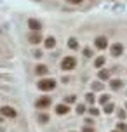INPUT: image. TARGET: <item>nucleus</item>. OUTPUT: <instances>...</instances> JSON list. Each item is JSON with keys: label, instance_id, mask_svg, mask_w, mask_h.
Here are the masks:
<instances>
[{"label": "nucleus", "instance_id": "nucleus-8", "mask_svg": "<svg viewBox=\"0 0 127 132\" xmlns=\"http://www.w3.org/2000/svg\"><path fill=\"white\" fill-rule=\"evenodd\" d=\"M28 26H30L31 31H38V30L42 28V24H40L38 19H33V18H31V19H28Z\"/></svg>", "mask_w": 127, "mask_h": 132}, {"label": "nucleus", "instance_id": "nucleus-2", "mask_svg": "<svg viewBox=\"0 0 127 132\" xmlns=\"http://www.w3.org/2000/svg\"><path fill=\"white\" fill-rule=\"evenodd\" d=\"M75 66H77V59L73 56H65L61 59V70L63 71H70V70H73Z\"/></svg>", "mask_w": 127, "mask_h": 132}, {"label": "nucleus", "instance_id": "nucleus-31", "mask_svg": "<svg viewBox=\"0 0 127 132\" xmlns=\"http://www.w3.org/2000/svg\"><path fill=\"white\" fill-rule=\"evenodd\" d=\"M113 132H118V130H113Z\"/></svg>", "mask_w": 127, "mask_h": 132}, {"label": "nucleus", "instance_id": "nucleus-6", "mask_svg": "<svg viewBox=\"0 0 127 132\" xmlns=\"http://www.w3.org/2000/svg\"><path fill=\"white\" fill-rule=\"evenodd\" d=\"M110 51H112V56H115V57H118L122 52H124V45H122L120 42H117V44H113V45L110 47Z\"/></svg>", "mask_w": 127, "mask_h": 132}, {"label": "nucleus", "instance_id": "nucleus-7", "mask_svg": "<svg viewBox=\"0 0 127 132\" xmlns=\"http://www.w3.org/2000/svg\"><path fill=\"white\" fill-rule=\"evenodd\" d=\"M28 42H30V44H33V45H37V44H40V42H42V35L38 31L30 33V35H28Z\"/></svg>", "mask_w": 127, "mask_h": 132}, {"label": "nucleus", "instance_id": "nucleus-1", "mask_svg": "<svg viewBox=\"0 0 127 132\" xmlns=\"http://www.w3.org/2000/svg\"><path fill=\"white\" fill-rule=\"evenodd\" d=\"M37 87L40 89L42 92H51L52 89H56V80H52V78H42V80H38Z\"/></svg>", "mask_w": 127, "mask_h": 132}, {"label": "nucleus", "instance_id": "nucleus-10", "mask_svg": "<svg viewBox=\"0 0 127 132\" xmlns=\"http://www.w3.org/2000/svg\"><path fill=\"white\" fill-rule=\"evenodd\" d=\"M68 111H70V108H68L66 103H65V104H58V106H56V113H58V115H66Z\"/></svg>", "mask_w": 127, "mask_h": 132}, {"label": "nucleus", "instance_id": "nucleus-29", "mask_svg": "<svg viewBox=\"0 0 127 132\" xmlns=\"http://www.w3.org/2000/svg\"><path fill=\"white\" fill-rule=\"evenodd\" d=\"M33 56H35V57H40L42 52H40V51H37V52H33Z\"/></svg>", "mask_w": 127, "mask_h": 132}, {"label": "nucleus", "instance_id": "nucleus-4", "mask_svg": "<svg viewBox=\"0 0 127 132\" xmlns=\"http://www.w3.org/2000/svg\"><path fill=\"white\" fill-rule=\"evenodd\" d=\"M0 115L2 117H7V118H16L18 117V111L14 110L12 106H2L0 108Z\"/></svg>", "mask_w": 127, "mask_h": 132}, {"label": "nucleus", "instance_id": "nucleus-25", "mask_svg": "<svg viewBox=\"0 0 127 132\" xmlns=\"http://www.w3.org/2000/svg\"><path fill=\"white\" fill-rule=\"evenodd\" d=\"M84 56H85V57H91V56H92V51H91V49H84Z\"/></svg>", "mask_w": 127, "mask_h": 132}, {"label": "nucleus", "instance_id": "nucleus-21", "mask_svg": "<svg viewBox=\"0 0 127 132\" xmlns=\"http://www.w3.org/2000/svg\"><path fill=\"white\" fill-rule=\"evenodd\" d=\"M75 111H77V115H84V113H85V106L84 104H77Z\"/></svg>", "mask_w": 127, "mask_h": 132}, {"label": "nucleus", "instance_id": "nucleus-32", "mask_svg": "<svg viewBox=\"0 0 127 132\" xmlns=\"http://www.w3.org/2000/svg\"><path fill=\"white\" fill-rule=\"evenodd\" d=\"M125 108H127V104H125Z\"/></svg>", "mask_w": 127, "mask_h": 132}, {"label": "nucleus", "instance_id": "nucleus-28", "mask_svg": "<svg viewBox=\"0 0 127 132\" xmlns=\"http://www.w3.org/2000/svg\"><path fill=\"white\" fill-rule=\"evenodd\" d=\"M84 132H94V129H92V127H89V125H87V127H84Z\"/></svg>", "mask_w": 127, "mask_h": 132}, {"label": "nucleus", "instance_id": "nucleus-12", "mask_svg": "<svg viewBox=\"0 0 127 132\" xmlns=\"http://www.w3.org/2000/svg\"><path fill=\"white\" fill-rule=\"evenodd\" d=\"M122 85H124V82H122L120 78H115L110 82V87L113 89V90H118V89H122Z\"/></svg>", "mask_w": 127, "mask_h": 132}, {"label": "nucleus", "instance_id": "nucleus-24", "mask_svg": "<svg viewBox=\"0 0 127 132\" xmlns=\"http://www.w3.org/2000/svg\"><path fill=\"white\" fill-rule=\"evenodd\" d=\"M38 120H40L42 123H47V122H49V117H47V115H40V117H38Z\"/></svg>", "mask_w": 127, "mask_h": 132}, {"label": "nucleus", "instance_id": "nucleus-19", "mask_svg": "<svg viewBox=\"0 0 127 132\" xmlns=\"http://www.w3.org/2000/svg\"><path fill=\"white\" fill-rule=\"evenodd\" d=\"M85 101L89 103V104H94V101H96V97H94V94H92V92L85 94Z\"/></svg>", "mask_w": 127, "mask_h": 132}, {"label": "nucleus", "instance_id": "nucleus-9", "mask_svg": "<svg viewBox=\"0 0 127 132\" xmlns=\"http://www.w3.org/2000/svg\"><path fill=\"white\" fill-rule=\"evenodd\" d=\"M35 73H37L38 77H44V75L49 73V68H47L45 64H37V66H35Z\"/></svg>", "mask_w": 127, "mask_h": 132}, {"label": "nucleus", "instance_id": "nucleus-30", "mask_svg": "<svg viewBox=\"0 0 127 132\" xmlns=\"http://www.w3.org/2000/svg\"><path fill=\"white\" fill-rule=\"evenodd\" d=\"M2 122H4V117H2V115H0V123H2Z\"/></svg>", "mask_w": 127, "mask_h": 132}, {"label": "nucleus", "instance_id": "nucleus-5", "mask_svg": "<svg viewBox=\"0 0 127 132\" xmlns=\"http://www.w3.org/2000/svg\"><path fill=\"white\" fill-rule=\"evenodd\" d=\"M94 45L98 47L99 51H105V49L108 47V38L103 37V35H99V37H96V40H94Z\"/></svg>", "mask_w": 127, "mask_h": 132}, {"label": "nucleus", "instance_id": "nucleus-27", "mask_svg": "<svg viewBox=\"0 0 127 132\" xmlns=\"http://www.w3.org/2000/svg\"><path fill=\"white\" fill-rule=\"evenodd\" d=\"M65 103H66V104H68V103H75V96H68Z\"/></svg>", "mask_w": 127, "mask_h": 132}, {"label": "nucleus", "instance_id": "nucleus-33", "mask_svg": "<svg viewBox=\"0 0 127 132\" xmlns=\"http://www.w3.org/2000/svg\"><path fill=\"white\" fill-rule=\"evenodd\" d=\"M72 132H73V130H72Z\"/></svg>", "mask_w": 127, "mask_h": 132}, {"label": "nucleus", "instance_id": "nucleus-23", "mask_svg": "<svg viewBox=\"0 0 127 132\" xmlns=\"http://www.w3.org/2000/svg\"><path fill=\"white\" fill-rule=\"evenodd\" d=\"M66 2H68V4H72V5H80L84 0H66Z\"/></svg>", "mask_w": 127, "mask_h": 132}, {"label": "nucleus", "instance_id": "nucleus-18", "mask_svg": "<svg viewBox=\"0 0 127 132\" xmlns=\"http://www.w3.org/2000/svg\"><path fill=\"white\" fill-rule=\"evenodd\" d=\"M91 87H92V90H103V84L101 82H92Z\"/></svg>", "mask_w": 127, "mask_h": 132}, {"label": "nucleus", "instance_id": "nucleus-17", "mask_svg": "<svg viewBox=\"0 0 127 132\" xmlns=\"http://www.w3.org/2000/svg\"><path fill=\"white\" fill-rule=\"evenodd\" d=\"M99 103H101L103 106H105V104H108V103H110V96H108V94H103V96L99 97Z\"/></svg>", "mask_w": 127, "mask_h": 132}, {"label": "nucleus", "instance_id": "nucleus-13", "mask_svg": "<svg viewBox=\"0 0 127 132\" xmlns=\"http://www.w3.org/2000/svg\"><path fill=\"white\" fill-rule=\"evenodd\" d=\"M45 47L47 49H54V47H56V38H54V37L45 38Z\"/></svg>", "mask_w": 127, "mask_h": 132}, {"label": "nucleus", "instance_id": "nucleus-3", "mask_svg": "<svg viewBox=\"0 0 127 132\" xmlns=\"http://www.w3.org/2000/svg\"><path fill=\"white\" fill-rule=\"evenodd\" d=\"M51 103H52V99L49 97V96H42V97H38L37 101H35V108H38V110H45V108L51 106Z\"/></svg>", "mask_w": 127, "mask_h": 132}, {"label": "nucleus", "instance_id": "nucleus-16", "mask_svg": "<svg viewBox=\"0 0 127 132\" xmlns=\"http://www.w3.org/2000/svg\"><path fill=\"white\" fill-rule=\"evenodd\" d=\"M113 110H115V106L112 104V103H108V104H105V108H103V111L106 113V115H110V113H113Z\"/></svg>", "mask_w": 127, "mask_h": 132}, {"label": "nucleus", "instance_id": "nucleus-22", "mask_svg": "<svg viewBox=\"0 0 127 132\" xmlns=\"http://www.w3.org/2000/svg\"><path fill=\"white\" fill-rule=\"evenodd\" d=\"M87 111H89V115H92V117H98L99 115V110H96V108H89Z\"/></svg>", "mask_w": 127, "mask_h": 132}, {"label": "nucleus", "instance_id": "nucleus-11", "mask_svg": "<svg viewBox=\"0 0 127 132\" xmlns=\"http://www.w3.org/2000/svg\"><path fill=\"white\" fill-rule=\"evenodd\" d=\"M105 64H106V57H105V56H98V57L94 59V66H96V68H103Z\"/></svg>", "mask_w": 127, "mask_h": 132}, {"label": "nucleus", "instance_id": "nucleus-15", "mask_svg": "<svg viewBox=\"0 0 127 132\" xmlns=\"http://www.w3.org/2000/svg\"><path fill=\"white\" fill-rule=\"evenodd\" d=\"M98 77H99V80H108L110 78V71H108V70H99Z\"/></svg>", "mask_w": 127, "mask_h": 132}, {"label": "nucleus", "instance_id": "nucleus-26", "mask_svg": "<svg viewBox=\"0 0 127 132\" xmlns=\"http://www.w3.org/2000/svg\"><path fill=\"white\" fill-rule=\"evenodd\" d=\"M125 115H127V113L124 111V110H118V118H122V120H124V118H125Z\"/></svg>", "mask_w": 127, "mask_h": 132}, {"label": "nucleus", "instance_id": "nucleus-20", "mask_svg": "<svg viewBox=\"0 0 127 132\" xmlns=\"http://www.w3.org/2000/svg\"><path fill=\"white\" fill-rule=\"evenodd\" d=\"M117 130L118 132H127V125L124 122H118V123H117Z\"/></svg>", "mask_w": 127, "mask_h": 132}, {"label": "nucleus", "instance_id": "nucleus-14", "mask_svg": "<svg viewBox=\"0 0 127 132\" xmlns=\"http://www.w3.org/2000/svg\"><path fill=\"white\" fill-rule=\"evenodd\" d=\"M68 47H70L72 51H77V49H78V40L77 38H70L68 40Z\"/></svg>", "mask_w": 127, "mask_h": 132}]
</instances>
